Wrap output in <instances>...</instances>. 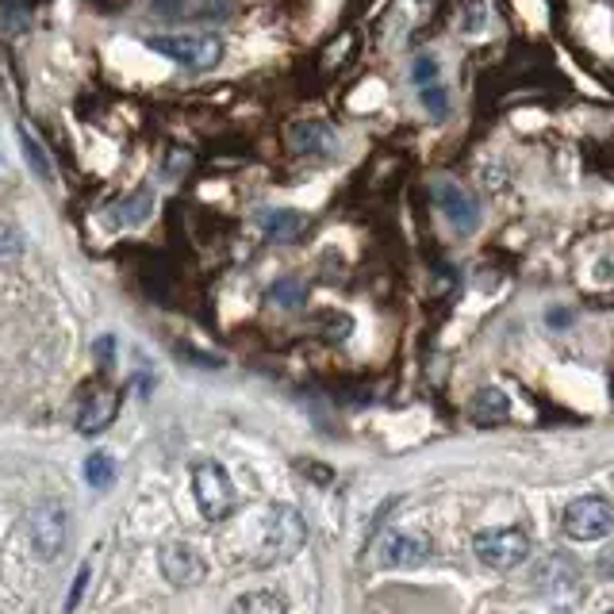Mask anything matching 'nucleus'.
I'll list each match as a JSON object with an SVG mask.
<instances>
[{
	"mask_svg": "<svg viewBox=\"0 0 614 614\" xmlns=\"http://www.w3.org/2000/svg\"><path fill=\"white\" fill-rule=\"evenodd\" d=\"M289 143L296 154H308V158H327V154L339 150V135H334L331 124H319V119H308V124H296L289 131Z\"/></svg>",
	"mask_w": 614,
	"mask_h": 614,
	"instance_id": "1a4fd4ad",
	"label": "nucleus"
},
{
	"mask_svg": "<svg viewBox=\"0 0 614 614\" xmlns=\"http://www.w3.org/2000/svg\"><path fill=\"white\" fill-rule=\"evenodd\" d=\"M111 345H116V342H111V339H100V342H97V353H100V361H108L111 353H116V350H111Z\"/></svg>",
	"mask_w": 614,
	"mask_h": 614,
	"instance_id": "393cba45",
	"label": "nucleus"
},
{
	"mask_svg": "<svg viewBox=\"0 0 614 614\" xmlns=\"http://www.w3.org/2000/svg\"><path fill=\"white\" fill-rule=\"evenodd\" d=\"M20 146H23V158H28V166L35 169V177H39V181H50V177H55L47 150H42V143L28 131V127H20Z\"/></svg>",
	"mask_w": 614,
	"mask_h": 614,
	"instance_id": "f3484780",
	"label": "nucleus"
},
{
	"mask_svg": "<svg viewBox=\"0 0 614 614\" xmlns=\"http://www.w3.org/2000/svg\"><path fill=\"white\" fill-rule=\"evenodd\" d=\"M565 534L573 542H600L611 534L614 526V511L603 496H581L565 507V518H561Z\"/></svg>",
	"mask_w": 614,
	"mask_h": 614,
	"instance_id": "423d86ee",
	"label": "nucleus"
},
{
	"mask_svg": "<svg viewBox=\"0 0 614 614\" xmlns=\"http://www.w3.org/2000/svg\"><path fill=\"white\" fill-rule=\"evenodd\" d=\"M469 415L480 427H496V422H504L507 415H511V400H507V392H499V388H480V392L472 396Z\"/></svg>",
	"mask_w": 614,
	"mask_h": 614,
	"instance_id": "ddd939ff",
	"label": "nucleus"
},
{
	"mask_svg": "<svg viewBox=\"0 0 614 614\" xmlns=\"http://www.w3.org/2000/svg\"><path fill=\"white\" fill-rule=\"evenodd\" d=\"M538 587H546V592H557V587H573L576 584V565L568 557H561V553H553L546 565L538 568Z\"/></svg>",
	"mask_w": 614,
	"mask_h": 614,
	"instance_id": "2eb2a0df",
	"label": "nucleus"
},
{
	"mask_svg": "<svg viewBox=\"0 0 614 614\" xmlns=\"http://www.w3.org/2000/svg\"><path fill=\"white\" fill-rule=\"evenodd\" d=\"M85 480H89L92 488H108V484L116 480V461H111L108 454H92L89 461H85Z\"/></svg>",
	"mask_w": 614,
	"mask_h": 614,
	"instance_id": "a211bd4d",
	"label": "nucleus"
},
{
	"mask_svg": "<svg viewBox=\"0 0 614 614\" xmlns=\"http://www.w3.org/2000/svg\"><path fill=\"white\" fill-rule=\"evenodd\" d=\"M20 254H23V235L12 227V223L0 220V265L20 262Z\"/></svg>",
	"mask_w": 614,
	"mask_h": 614,
	"instance_id": "aec40b11",
	"label": "nucleus"
},
{
	"mask_svg": "<svg viewBox=\"0 0 614 614\" xmlns=\"http://www.w3.org/2000/svg\"><path fill=\"white\" fill-rule=\"evenodd\" d=\"M308 227H311L308 215L292 212V207H273V212L262 215V231H265V238H273V242H296L308 235Z\"/></svg>",
	"mask_w": 614,
	"mask_h": 614,
	"instance_id": "f8f14e48",
	"label": "nucleus"
},
{
	"mask_svg": "<svg viewBox=\"0 0 614 614\" xmlns=\"http://www.w3.org/2000/svg\"><path fill=\"white\" fill-rule=\"evenodd\" d=\"M438 207L449 215L457 231H472L480 223V204L461 185H438Z\"/></svg>",
	"mask_w": 614,
	"mask_h": 614,
	"instance_id": "9b49d317",
	"label": "nucleus"
},
{
	"mask_svg": "<svg viewBox=\"0 0 614 614\" xmlns=\"http://www.w3.org/2000/svg\"><path fill=\"white\" fill-rule=\"evenodd\" d=\"M85 584H89V568H81V573H77V581H74V592H69V603H66V607H69V611H74V607H77V600H81Z\"/></svg>",
	"mask_w": 614,
	"mask_h": 614,
	"instance_id": "b1692460",
	"label": "nucleus"
},
{
	"mask_svg": "<svg viewBox=\"0 0 614 614\" xmlns=\"http://www.w3.org/2000/svg\"><path fill=\"white\" fill-rule=\"evenodd\" d=\"M150 212H154V193L150 188H135L127 201L111 207V220H116V227H135V223H143Z\"/></svg>",
	"mask_w": 614,
	"mask_h": 614,
	"instance_id": "4468645a",
	"label": "nucleus"
},
{
	"mask_svg": "<svg viewBox=\"0 0 614 614\" xmlns=\"http://www.w3.org/2000/svg\"><path fill=\"white\" fill-rule=\"evenodd\" d=\"M28 538L31 549L39 553V561H58L69 538V515L58 499H42L31 507L28 515Z\"/></svg>",
	"mask_w": 614,
	"mask_h": 614,
	"instance_id": "39448f33",
	"label": "nucleus"
},
{
	"mask_svg": "<svg viewBox=\"0 0 614 614\" xmlns=\"http://www.w3.org/2000/svg\"><path fill=\"white\" fill-rule=\"evenodd\" d=\"M484 23H488V4H484V0H469V4H465L461 28L469 35H477V31H484Z\"/></svg>",
	"mask_w": 614,
	"mask_h": 614,
	"instance_id": "5701e85b",
	"label": "nucleus"
},
{
	"mask_svg": "<svg viewBox=\"0 0 614 614\" xmlns=\"http://www.w3.org/2000/svg\"><path fill=\"white\" fill-rule=\"evenodd\" d=\"M472 553L480 565L496 568V573H511L530 557V538L518 526H496V530H480L472 538Z\"/></svg>",
	"mask_w": 614,
	"mask_h": 614,
	"instance_id": "7ed1b4c3",
	"label": "nucleus"
},
{
	"mask_svg": "<svg viewBox=\"0 0 614 614\" xmlns=\"http://www.w3.org/2000/svg\"><path fill=\"white\" fill-rule=\"evenodd\" d=\"M553 614H573V611H553Z\"/></svg>",
	"mask_w": 614,
	"mask_h": 614,
	"instance_id": "a878e982",
	"label": "nucleus"
},
{
	"mask_svg": "<svg viewBox=\"0 0 614 614\" xmlns=\"http://www.w3.org/2000/svg\"><path fill=\"white\" fill-rule=\"evenodd\" d=\"M308 542V523L296 507L289 504H273L262 518V530H257V549H254V565H284L292 561Z\"/></svg>",
	"mask_w": 614,
	"mask_h": 614,
	"instance_id": "f257e3e1",
	"label": "nucleus"
},
{
	"mask_svg": "<svg viewBox=\"0 0 614 614\" xmlns=\"http://www.w3.org/2000/svg\"><path fill=\"white\" fill-rule=\"evenodd\" d=\"M438 74H442V69H438L435 55H419L411 62V81L419 85V89H427V85H438Z\"/></svg>",
	"mask_w": 614,
	"mask_h": 614,
	"instance_id": "4be33fe9",
	"label": "nucleus"
},
{
	"mask_svg": "<svg viewBox=\"0 0 614 614\" xmlns=\"http://www.w3.org/2000/svg\"><path fill=\"white\" fill-rule=\"evenodd\" d=\"M158 568L173 587H196L207 576L204 557L193 546H185V542H169V546H162Z\"/></svg>",
	"mask_w": 614,
	"mask_h": 614,
	"instance_id": "6e6552de",
	"label": "nucleus"
},
{
	"mask_svg": "<svg viewBox=\"0 0 614 614\" xmlns=\"http://www.w3.org/2000/svg\"><path fill=\"white\" fill-rule=\"evenodd\" d=\"M377 565L380 568H415L430 557V538L415 530H388L377 542Z\"/></svg>",
	"mask_w": 614,
	"mask_h": 614,
	"instance_id": "0eeeda50",
	"label": "nucleus"
},
{
	"mask_svg": "<svg viewBox=\"0 0 614 614\" xmlns=\"http://www.w3.org/2000/svg\"><path fill=\"white\" fill-rule=\"evenodd\" d=\"M607 614H614V611H607Z\"/></svg>",
	"mask_w": 614,
	"mask_h": 614,
	"instance_id": "bb28decb",
	"label": "nucleus"
},
{
	"mask_svg": "<svg viewBox=\"0 0 614 614\" xmlns=\"http://www.w3.org/2000/svg\"><path fill=\"white\" fill-rule=\"evenodd\" d=\"M146 47L158 50L162 58L185 66V69H215L223 62V39L220 35H150Z\"/></svg>",
	"mask_w": 614,
	"mask_h": 614,
	"instance_id": "f03ea898",
	"label": "nucleus"
},
{
	"mask_svg": "<svg viewBox=\"0 0 614 614\" xmlns=\"http://www.w3.org/2000/svg\"><path fill=\"white\" fill-rule=\"evenodd\" d=\"M116 411H119V392L97 388V392L81 403V411H77V430H81V435H100L104 427H111Z\"/></svg>",
	"mask_w": 614,
	"mask_h": 614,
	"instance_id": "9d476101",
	"label": "nucleus"
},
{
	"mask_svg": "<svg viewBox=\"0 0 614 614\" xmlns=\"http://www.w3.org/2000/svg\"><path fill=\"white\" fill-rule=\"evenodd\" d=\"M270 300H273V304H281V308H296V304H304V300H308V289L300 281H292V276H284V281L273 284Z\"/></svg>",
	"mask_w": 614,
	"mask_h": 614,
	"instance_id": "6ab92c4d",
	"label": "nucleus"
},
{
	"mask_svg": "<svg viewBox=\"0 0 614 614\" xmlns=\"http://www.w3.org/2000/svg\"><path fill=\"white\" fill-rule=\"evenodd\" d=\"M231 614H284V600L276 592H246L231 603Z\"/></svg>",
	"mask_w": 614,
	"mask_h": 614,
	"instance_id": "dca6fc26",
	"label": "nucleus"
},
{
	"mask_svg": "<svg viewBox=\"0 0 614 614\" xmlns=\"http://www.w3.org/2000/svg\"><path fill=\"white\" fill-rule=\"evenodd\" d=\"M193 496L207 523H223L235 511V484H231L227 469L215 461H201L193 469Z\"/></svg>",
	"mask_w": 614,
	"mask_h": 614,
	"instance_id": "20e7f679",
	"label": "nucleus"
},
{
	"mask_svg": "<svg viewBox=\"0 0 614 614\" xmlns=\"http://www.w3.org/2000/svg\"><path fill=\"white\" fill-rule=\"evenodd\" d=\"M419 100H422V108L430 111V119L449 116V92L442 89V85H427V89H419Z\"/></svg>",
	"mask_w": 614,
	"mask_h": 614,
	"instance_id": "412c9836",
	"label": "nucleus"
}]
</instances>
